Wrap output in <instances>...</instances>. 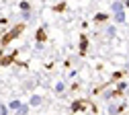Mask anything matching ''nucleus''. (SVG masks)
I'll list each match as a JSON object with an SVG mask.
<instances>
[{
	"mask_svg": "<svg viewBox=\"0 0 129 115\" xmlns=\"http://www.w3.org/2000/svg\"><path fill=\"white\" fill-rule=\"evenodd\" d=\"M113 14H115V23H117V25H123V23H125V10H123V8L113 10Z\"/></svg>",
	"mask_w": 129,
	"mask_h": 115,
	"instance_id": "nucleus-1",
	"label": "nucleus"
},
{
	"mask_svg": "<svg viewBox=\"0 0 129 115\" xmlns=\"http://www.w3.org/2000/svg\"><path fill=\"white\" fill-rule=\"evenodd\" d=\"M23 29H25V25H19V27H17V29H14V31H10V33H8V35H6V37H4V41H2V43H8V41H10V39H12V37H17V35H19V33H21V31H23Z\"/></svg>",
	"mask_w": 129,
	"mask_h": 115,
	"instance_id": "nucleus-2",
	"label": "nucleus"
},
{
	"mask_svg": "<svg viewBox=\"0 0 129 115\" xmlns=\"http://www.w3.org/2000/svg\"><path fill=\"white\" fill-rule=\"evenodd\" d=\"M119 111H121V105H115V103H111L107 107V115H117Z\"/></svg>",
	"mask_w": 129,
	"mask_h": 115,
	"instance_id": "nucleus-3",
	"label": "nucleus"
},
{
	"mask_svg": "<svg viewBox=\"0 0 129 115\" xmlns=\"http://www.w3.org/2000/svg\"><path fill=\"white\" fill-rule=\"evenodd\" d=\"M43 103V99L39 97V95H33V97H31V107H39Z\"/></svg>",
	"mask_w": 129,
	"mask_h": 115,
	"instance_id": "nucleus-4",
	"label": "nucleus"
},
{
	"mask_svg": "<svg viewBox=\"0 0 129 115\" xmlns=\"http://www.w3.org/2000/svg\"><path fill=\"white\" fill-rule=\"evenodd\" d=\"M21 107H23L21 101H10V103H8V109H10V111H19Z\"/></svg>",
	"mask_w": 129,
	"mask_h": 115,
	"instance_id": "nucleus-5",
	"label": "nucleus"
},
{
	"mask_svg": "<svg viewBox=\"0 0 129 115\" xmlns=\"http://www.w3.org/2000/svg\"><path fill=\"white\" fill-rule=\"evenodd\" d=\"M86 43H88V39H86V37H82V39H80V52H82V54L86 52Z\"/></svg>",
	"mask_w": 129,
	"mask_h": 115,
	"instance_id": "nucleus-6",
	"label": "nucleus"
},
{
	"mask_svg": "<svg viewBox=\"0 0 129 115\" xmlns=\"http://www.w3.org/2000/svg\"><path fill=\"white\" fill-rule=\"evenodd\" d=\"M29 109H31L29 105H23V107H21V109H19L17 113H19V115H29Z\"/></svg>",
	"mask_w": 129,
	"mask_h": 115,
	"instance_id": "nucleus-7",
	"label": "nucleus"
},
{
	"mask_svg": "<svg viewBox=\"0 0 129 115\" xmlns=\"http://www.w3.org/2000/svg\"><path fill=\"white\" fill-rule=\"evenodd\" d=\"M8 105H0V115H8Z\"/></svg>",
	"mask_w": 129,
	"mask_h": 115,
	"instance_id": "nucleus-8",
	"label": "nucleus"
},
{
	"mask_svg": "<svg viewBox=\"0 0 129 115\" xmlns=\"http://www.w3.org/2000/svg\"><path fill=\"white\" fill-rule=\"evenodd\" d=\"M55 93H63V82H55Z\"/></svg>",
	"mask_w": 129,
	"mask_h": 115,
	"instance_id": "nucleus-9",
	"label": "nucleus"
},
{
	"mask_svg": "<svg viewBox=\"0 0 129 115\" xmlns=\"http://www.w3.org/2000/svg\"><path fill=\"white\" fill-rule=\"evenodd\" d=\"M23 21H31V10H23Z\"/></svg>",
	"mask_w": 129,
	"mask_h": 115,
	"instance_id": "nucleus-10",
	"label": "nucleus"
},
{
	"mask_svg": "<svg viewBox=\"0 0 129 115\" xmlns=\"http://www.w3.org/2000/svg\"><path fill=\"white\" fill-rule=\"evenodd\" d=\"M123 90H127V82H121V84L117 86V93H123Z\"/></svg>",
	"mask_w": 129,
	"mask_h": 115,
	"instance_id": "nucleus-11",
	"label": "nucleus"
},
{
	"mask_svg": "<svg viewBox=\"0 0 129 115\" xmlns=\"http://www.w3.org/2000/svg\"><path fill=\"white\" fill-rule=\"evenodd\" d=\"M78 109H82V103H80V101L72 103V111H78Z\"/></svg>",
	"mask_w": 129,
	"mask_h": 115,
	"instance_id": "nucleus-12",
	"label": "nucleus"
},
{
	"mask_svg": "<svg viewBox=\"0 0 129 115\" xmlns=\"http://www.w3.org/2000/svg\"><path fill=\"white\" fill-rule=\"evenodd\" d=\"M107 35H109V37H115V27H113V25L107 29Z\"/></svg>",
	"mask_w": 129,
	"mask_h": 115,
	"instance_id": "nucleus-13",
	"label": "nucleus"
},
{
	"mask_svg": "<svg viewBox=\"0 0 129 115\" xmlns=\"http://www.w3.org/2000/svg\"><path fill=\"white\" fill-rule=\"evenodd\" d=\"M37 39H39V41H43V39H45V33H43V31H41V29H39V31H37Z\"/></svg>",
	"mask_w": 129,
	"mask_h": 115,
	"instance_id": "nucleus-14",
	"label": "nucleus"
},
{
	"mask_svg": "<svg viewBox=\"0 0 129 115\" xmlns=\"http://www.w3.org/2000/svg\"><path fill=\"white\" fill-rule=\"evenodd\" d=\"M19 6H21V10H29V2H25V0H23Z\"/></svg>",
	"mask_w": 129,
	"mask_h": 115,
	"instance_id": "nucleus-15",
	"label": "nucleus"
},
{
	"mask_svg": "<svg viewBox=\"0 0 129 115\" xmlns=\"http://www.w3.org/2000/svg\"><path fill=\"white\" fill-rule=\"evenodd\" d=\"M94 19H96V21H107V14H96Z\"/></svg>",
	"mask_w": 129,
	"mask_h": 115,
	"instance_id": "nucleus-16",
	"label": "nucleus"
},
{
	"mask_svg": "<svg viewBox=\"0 0 129 115\" xmlns=\"http://www.w3.org/2000/svg\"><path fill=\"white\" fill-rule=\"evenodd\" d=\"M125 6H127V8H129V0H125Z\"/></svg>",
	"mask_w": 129,
	"mask_h": 115,
	"instance_id": "nucleus-17",
	"label": "nucleus"
}]
</instances>
